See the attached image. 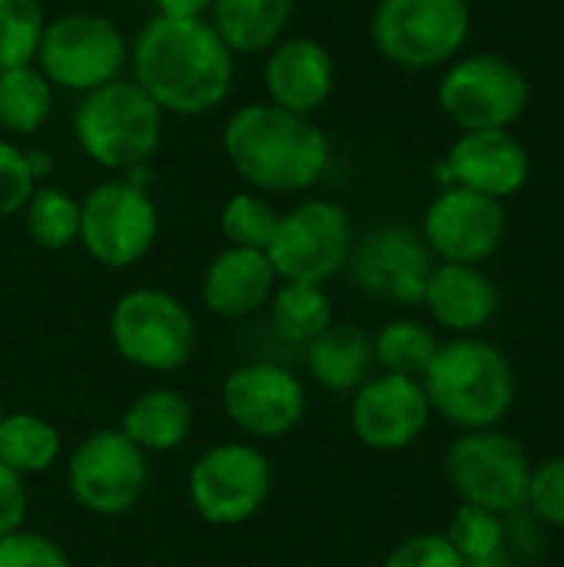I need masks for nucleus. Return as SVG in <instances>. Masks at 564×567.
I'll use <instances>...</instances> for the list:
<instances>
[{
	"label": "nucleus",
	"mask_w": 564,
	"mask_h": 567,
	"mask_svg": "<svg viewBox=\"0 0 564 567\" xmlns=\"http://www.w3.org/2000/svg\"><path fill=\"white\" fill-rule=\"evenodd\" d=\"M442 113L465 133L509 130L529 106V76L505 56H462L439 83Z\"/></svg>",
	"instance_id": "nucleus-13"
},
{
	"label": "nucleus",
	"mask_w": 564,
	"mask_h": 567,
	"mask_svg": "<svg viewBox=\"0 0 564 567\" xmlns=\"http://www.w3.org/2000/svg\"><path fill=\"white\" fill-rule=\"evenodd\" d=\"M27 233L40 249L63 252L80 239V199L60 186H37L23 206Z\"/></svg>",
	"instance_id": "nucleus-29"
},
{
	"label": "nucleus",
	"mask_w": 564,
	"mask_h": 567,
	"mask_svg": "<svg viewBox=\"0 0 564 567\" xmlns=\"http://www.w3.org/2000/svg\"><path fill=\"white\" fill-rule=\"evenodd\" d=\"M80 150L103 169L143 166L163 140V110L130 76L83 93L73 113Z\"/></svg>",
	"instance_id": "nucleus-4"
},
{
	"label": "nucleus",
	"mask_w": 564,
	"mask_h": 567,
	"mask_svg": "<svg viewBox=\"0 0 564 567\" xmlns=\"http://www.w3.org/2000/svg\"><path fill=\"white\" fill-rule=\"evenodd\" d=\"M0 567H73L66 551L40 532H13L0 538Z\"/></svg>",
	"instance_id": "nucleus-34"
},
{
	"label": "nucleus",
	"mask_w": 564,
	"mask_h": 567,
	"mask_svg": "<svg viewBox=\"0 0 564 567\" xmlns=\"http://www.w3.org/2000/svg\"><path fill=\"white\" fill-rule=\"evenodd\" d=\"M223 150L236 176L256 193H306L329 169V140L312 116L276 103H246L223 126Z\"/></svg>",
	"instance_id": "nucleus-2"
},
{
	"label": "nucleus",
	"mask_w": 564,
	"mask_h": 567,
	"mask_svg": "<svg viewBox=\"0 0 564 567\" xmlns=\"http://www.w3.org/2000/svg\"><path fill=\"white\" fill-rule=\"evenodd\" d=\"M66 488L83 512L120 518L133 512L150 488V455L120 429H96L73 449Z\"/></svg>",
	"instance_id": "nucleus-11"
},
{
	"label": "nucleus",
	"mask_w": 564,
	"mask_h": 567,
	"mask_svg": "<svg viewBox=\"0 0 564 567\" xmlns=\"http://www.w3.org/2000/svg\"><path fill=\"white\" fill-rule=\"evenodd\" d=\"M505 229L509 216L499 199L462 186H445L425 213L422 239L442 262L479 266L499 252Z\"/></svg>",
	"instance_id": "nucleus-16"
},
{
	"label": "nucleus",
	"mask_w": 564,
	"mask_h": 567,
	"mask_svg": "<svg viewBox=\"0 0 564 567\" xmlns=\"http://www.w3.org/2000/svg\"><path fill=\"white\" fill-rule=\"evenodd\" d=\"M223 409L229 422L259 442L296 432L306 419V385L279 362H243L223 382Z\"/></svg>",
	"instance_id": "nucleus-14"
},
{
	"label": "nucleus",
	"mask_w": 564,
	"mask_h": 567,
	"mask_svg": "<svg viewBox=\"0 0 564 567\" xmlns=\"http://www.w3.org/2000/svg\"><path fill=\"white\" fill-rule=\"evenodd\" d=\"M110 339L130 365L170 375L196 352V319L173 292L140 286L116 299L110 312Z\"/></svg>",
	"instance_id": "nucleus-5"
},
{
	"label": "nucleus",
	"mask_w": 564,
	"mask_h": 567,
	"mask_svg": "<svg viewBox=\"0 0 564 567\" xmlns=\"http://www.w3.org/2000/svg\"><path fill=\"white\" fill-rule=\"evenodd\" d=\"M306 365L312 382H319L326 392L352 395L376 375L372 336L362 332L359 326L332 322L306 346Z\"/></svg>",
	"instance_id": "nucleus-22"
},
{
	"label": "nucleus",
	"mask_w": 564,
	"mask_h": 567,
	"mask_svg": "<svg viewBox=\"0 0 564 567\" xmlns=\"http://www.w3.org/2000/svg\"><path fill=\"white\" fill-rule=\"evenodd\" d=\"M60 458V432L53 422L33 412H3L0 422V462L17 475H43Z\"/></svg>",
	"instance_id": "nucleus-25"
},
{
	"label": "nucleus",
	"mask_w": 564,
	"mask_h": 567,
	"mask_svg": "<svg viewBox=\"0 0 564 567\" xmlns=\"http://www.w3.org/2000/svg\"><path fill=\"white\" fill-rule=\"evenodd\" d=\"M445 538L462 555V561H482V558L505 551V522L495 512L459 505V512L449 522Z\"/></svg>",
	"instance_id": "nucleus-32"
},
{
	"label": "nucleus",
	"mask_w": 564,
	"mask_h": 567,
	"mask_svg": "<svg viewBox=\"0 0 564 567\" xmlns=\"http://www.w3.org/2000/svg\"><path fill=\"white\" fill-rule=\"evenodd\" d=\"M525 505L548 525L564 528V455L532 468Z\"/></svg>",
	"instance_id": "nucleus-35"
},
{
	"label": "nucleus",
	"mask_w": 564,
	"mask_h": 567,
	"mask_svg": "<svg viewBox=\"0 0 564 567\" xmlns=\"http://www.w3.org/2000/svg\"><path fill=\"white\" fill-rule=\"evenodd\" d=\"M382 567H465L445 535H412L399 542Z\"/></svg>",
	"instance_id": "nucleus-36"
},
{
	"label": "nucleus",
	"mask_w": 564,
	"mask_h": 567,
	"mask_svg": "<svg viewBox=\"0 0 564 567\" xmlns=\"http://www.w3.org/2000/svg\"><path fill=\"white\" fill-rule=\"evenodd\" d=\"M53 110V86L33 66H13L0 73V126L13 136L37 133Z\"/></svg>",
	"instance_id": "nucleus-27"
},
{
	"label": "nucleus",
	"mask_w": 564,
	"mask_h": 567,
	"mask_svg": "<svg viewBox=\"0 0 564 567\" xmlns=\"http://www.w3.org/2000/svg\"><path fill=\"white\" fill-rule=\"evenodd\" d=\"M263 86L269 93V103L299 116H312L326 106L336 86V63L319 40L283 37L276 47L266 50Z\"/></svg>",
	"instance_id": "nucleus-19"
},
{
	"label": "nucleus",
	"mask_w": 564,
	"mask_h": 567,
	"mask_svg": "<svg viewBox=\"0 0 564 567\" xmlns=\"http://www.w3.org/2000/svg\"><path fill=\"white\" fill-rule=\"evenodd\" d=\"M23 153H27V163H30L33 179H37V183H40V179H47V176H50V169H53L50 153H47V150H23Z\"/></svg>",
	"instance_id": "nucleus-39"
},
{
	"label": "nucleus",
	"mask_w": 564,
	"mask_h": 567,
	"mask_svg": "<svg viewBox=\"0 0 564 567\" xmlns=\"http://www.w3.org/2000/svg\"><path fill=\"white\" fill-rule=\"evenodd\" d=\"M27 512H30V492L23 485V475H17L0 462V538L20 532Z\"/></svg>",
	"instance_id": "nucleus-37"
},
{
	"label": "nucleus",
	"mask_w": 564,
	"mask_h": 567,
	"mask_svg": "<svg viewBox=\"0 0 564 567\" xmlns=\"http://www.w3.org/2000/svg\"><path fill=\"white\" fill-rule=\"evenodd\" d=\"M160 17H173V20H196L206 17L213 0H153Z\"/></svg>",
	"instance_id": "nucleus-38"
},
{
	"label": "nucleus",
	"mask_w": 564,
	"mask_h": 567,
	"mask_svg": "<svg viewBox=\"0 0 564 567\" xmlns=\"http://www.w3.org/2000/svg\"><path fill=\"white\" fill-rule=\"evenodd\" d=\"M189 502L206 525L236 528L253 522L273 495V465L249 442H219L189 468Z\"/></svg>",
	"instance_id": "nucleus-10"
},
{
	"label": "nucleus",
	"mask_w": 564,
	"mask_h": 567,
	"mask_svg": "<svg viewBox=\"0 0 564 567\" xmlns=\"http://www.w3.org/2000/svg\"><path fill=\"white\" fill-rule=\"evenodd\" d=\"M422 389L432 412L465 432L495 429L515 405L512 362L502 349L475 336L442 342L422 375Z\"/></svg>",
	"instance_id": "nucleus-3"
},
{
	"label": "nucleus",
	"mask_w": 564,
	"mask_h": 567,
	"mask_svg": "<svg viewBox=\"0 0 564 567\" xmlns=\"http://www.w3.org/2000/svg\"><path fill=\"white\" fill-rule=\"evenodd\" d=\"M130 56L123 30L93 10H70L47 20L33 66L53 90L90 93L120 76Z\"/></svg>",
	"instance_id": "nucleus-6"
},
{
	"label": "nucleus",
	"mask_w": 564,
	"mask_h": 567,
	"mask_svg": "<svg viewBox=\"0 0 564 567\" xmlns=\"http://www.w3.org/2000/svg\"><path fill=\"white\" fill-rule=\"evenodd\" d=\"M432 405L419 379L406 375H372L352 392L349 422L356 439L372 452H402L422 439L429 429Z\"/></svg>",
	"instance_id": "nucleus-17"
},
{
	"label": "nucleus",
	"mask_w": 564,
	"mask_h": 567,
	"mask_svg": "<svg viewBox=\"0 0 564 567\" xmlns=\"http://www.w3.org/2000/svg\"><path fill=\"white\" fill-rule=\"evenodd\" d=\"M432 266L435 256L422 233L409 226H379L352 246L346 269L366 296L396 306H419Z\"/></svg>",
	"instance_id": "nucleus-15"
},
{
	"label": "nucleus",
	"mask_w": 564,
	"mask_h": 567,
	"mask_svg": "<svg viewBox=\"0 0 564 567\" xmlns=\"http://www.w3.org/2000/svg\"><path fill=\"white\" fill-rule=\"evenodd\" d=\"M279 226V209L263 196V193H236L226 199L223 216H219V229L223 239L236 249H259L266 252L273 233Z\"/></svg>",
	"instance_id": "nucleus-30"
},
{
	"label": "nucleus",
	"mask_w": 564,
	"mask_h": 567,
	"mask_svg": "<svg viewBox=\"0 0 564 567\" xmlns=\"http://www.w3.org/2000/svg\"><path fill=\"white\" fill-rule=\"evenodd\" d=\"M133 80L146 96L176 116L213 113L233 90V50L206 17L173 20L153 13L130 47Z\"/></svg>",
	"instance_id": "nucleus-1"
},
{
	"label": "nucleus",
	"mask_w": 564,
	"mask_h": 567,
	"mask_svg": "<svg viewBox=\"0 0 564 567\" xmlns=\"http://www.w3.org/2000/svg\"><path fill=\"white\" fill-rule=\"evenodd\" d=\"M439 179L502 203L525 186L529 150L509 130H472L452 143L445 163L439 166Z\"/></svg>",
	"instance_id": "nucleus-18"
},
{
	"label": "nucleus",
	"mask_w": 564,
	"mask_h": 567,
	"mask_svg": "<svg viewBox=\"0 0 564 567\" xmlns=\"http://www.w3.org/2000/svg\"><path fill=\"white\" fill-rule=\"evenodd\" d=\"M160 213L150 193L130 179H106L80 203V239L86 256L106 269L136 266L156 243Z\"/></svg>",
	"instance_id": "nucleus-12"
},
{
	"label": "nucleus",
	"mask_w": 564,
	"mask_h": 567,
	"mask_svg": "<svg viewBox=\"0 0 564 567\" xmlns=\"http://www.w3.org/2000/svg\"><path fill=\"white\" fill-rule=\"evenodd\" d=\"M279 276L266 252L226 246L209 259L203 272V306L219 319H249L263 306H269Z\"/></svg>",
	"instance_id": "nucleus-20"
},
{
	"label": "nucleus",
	"mask_w": 564,
	"mask_h": 567,
	"mask_svg": "<svg viewBox=\"0 0 564 567\" xmlns=\"http://www.w3.org/2000/svg\"><path fill=\"white\" fill-rule=\"evenodd\" d=\"M47 17L37 0H0V73L37 60Z\"/></svg>",
	"instance_id": "nucleus-31"
},
{
	"label": "nucleus",
	"mask_w": 564,
	"mask_h": 567,
	"mask_svg": "<svg viewBox=\"0 0 564 567\" xmlns=\"http://www.w3.org/2000/svg\"><path fill=\"white\" fill-rule=\"evenodd\" d=\"M0 422H3V409H0Z\"/></svg>",
	"instance_id": "nucleus-40"
},
{
	"label": "nucleus",
	"mask_w": 564,
	"mask_h": 567,
	"mask_svg": "<svg viewBox=\"0 0 564 567\" xmlns=\"http://www.w3.org/2000/svg\"><path fill=\"white\" fill-rule=\"evenodd\" d=\"M469 0H379L369 20L376 50L406 70H432L469 40Z\"/></svg>",
	"instance_id": "nucleus-7"
},
{
	"label": "nucleus",
	"mask_w": 564,
	"mask_h": 567,
	"mask_svg": "<svg viewBox=\"0 0 564 567\" xmlns=\"http://www.w3.org/2000/svg\"><path fill=\"white\" fill-rule=\"evenodd\" d=\"M439 346L442 342L435 339V332L425 322H416V319H392L372 339L376 365L382 372L406 375V379H419V382H422L425 369L432 365Z\"/></svg>",
	"instance_id": "nucleus-28"
},
{
	"label": "nucleus",
	"mask_w": 564,
	"mask_h": 567,
	"mask_svg": "<svg viewBox=\"0 0 564 567\" xmlns=\"http://www.w3.org/2000/svg\"><path fill=\"white\" fill-rule=\"evenodd\" d=\"M269 319L276 336L293 346H309L336 322L332 302L316 282H279L269 299Z\"/></svg>",
	"instance_id": "nucleus-26"
},
{
	"label": "nucleus",
	"mask_w": 564,
	"mask_h": 567,
	"mask_svg": "<svg viewBox=\"0 0 564 567\" xmlns=\"http://www.w3.org/2000/svg\"><path fill=\"white\" fill-rule=\"evenodd\" d=\"M293 10L296 0H213L209 23L233 56H256L283 40Z\"/></svg>",
	"instance_id": "nucleus-24"
},
{
	"label": "nucleus",
	"mask_w": 564,
	"mask_h": 567,
	"mask_svg": "<svg viewBox=\"0 0 564 567\" xmlns=\"http://www.w3.org/2000/svg\"><path fill=\"white\" fill-rule=\"evenodd\" d=\"M356 229L349 213L332 199H302L279 213V226L266 246V256L279 282L326 286L349 266Z\"/></svg>",
	"instance_id": "nucleus-8"
},
{
	"label": "nucleus",
	"mask_w": 564,
	"mask_h": 567,
	"mask_svg": "<svg viewBox=\"0 0 564 567\" xmlns=\"http://www.w3.org/2000/svg\"><path fill=\"white\" fill-rule=\"evenodd\" d=\"M532 468L535 465L522 442L499 429L465 432L445 455V478L459 502L502 518L525 508Z\"/></svg>",
	"instance_id": "nucleus-9"
},
{
	"label": "nucleus",
	"mask_w": 564,
	"mask_h": 567,
	"mask_svg": "<svg viewBox=\"0 0 564 567\" xmlns=\"http://www.w3.org/2000/svg\"><path fill=\"white\" fill-rule=\"evenodd\" d=\"M33 189H37V179L30 173L27 153L0 136V219L23 213Z\"/></svg>",
	"instance_id": "nucleus-33"
},
{
	"label": "nucleus",
	"mask_w": 564,
	"mask_h": 567,
	"mask_svg": "<svg viewBox=\"0 0 564 567\" xmlns=\"http://www.w3.org/2000/svg\"><path fill=\"white\" fill-rule=\"evenodd\" d=\"M422 306L442 329L455 336H472L482 326H489V319L495 316L499 292L495 282L479 266L435 262L425 282Z\"/></svg>",
	"instance_id": "nucleus-21"
},
{
	"label": "nucleus",
	"mask_w": 564,
	"mask_h": 567,
	"mask_svg": "<svg viewBox=\"0 0 564 567\" xmlns=\"http://www.w3.org/2000/svg\"><path fill=\"white\" fill-rule=\"evenodd\" d=\"M120 432L146 455L176 452L193 432V402L176 389H146L126 405Z\"/></svg>",
	"instance_id": "nucleus-23"
}]
</instances>
